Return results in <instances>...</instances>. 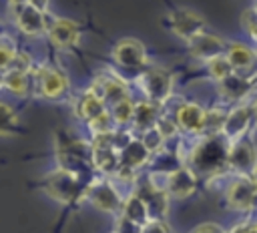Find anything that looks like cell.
<instances>
[{
    "mask_svg": "<svg viewBox=\"0 0 257 233\" xmlns=\"http://www.w3.org/2000/svg\"><path fill=\"white\" fill-rule=\"evenodd\" d=\"M90 90L94 94H98L104 102L108 104H114L122 98L128 96V90H126V82L116 76V74H108V76H98L94 78V82L90 84Z\"/></svg>",
    "mask_w": 257,
    "mask_h": 233,
    "instance_id": "14",
    "label": "cell"
},
{
    "mask_svg": "<svg viewBox=\"0 0 257 233\" xmlns=\"http://www.w3.org/2000/svg\"><path fill=\"white\" fill-rule=\"evenodd\" d=\"M120 215H124L128 221H133L141 231H143V225L151 219V215H149V207H147V203L139 197V195H131L128 199H124V203H122V209H120Z\"/></svg>",
    "mask_w": 257,
    "mask_h": 233,
    "instance_id": "22",
    "label": "cell"
},
{
    "mask_svg": "<svg viewBox=\"0 0 257 233\" xmlns=\"http://www.w3.org/2000/svg\"><path fill=\"white\" fill-rule=\"evenodd\" d=\"M14 22L28 36H40L48 28L46 18H44V10H40L38 6L30 4V2L14 6Z\"/></svg>",
    "mask_w": 257,
    "mask_h": 233,
    "instance_id": "8",
    "label": "cell"
},
{
    "mask_svg": "<svg viewBox=\"0 0 257 233\" xmlns=\"http://www.w3.org/2000/svg\"><path fill=\"white\" fill-rule=\"evenodd\" d=\"M74 110H76V117H78V119H84V121L88 123L90 119L98 117V114L104 112L106 108H104V100L88 88V90H86L84 94H80V98L76 100Z\"/></svg>",
    "mask_w": 257,
    "mask_h": 233,
    "instance_id": "21",
    "label": "cell"
},
{
    "mask_svg": "<svg viewBox=\"0 0 257 233\" xmlns=\"http://www.w3.org/2000/svg\"><path fill=\"white\" fill-rule=\"evenodd\" d=\"M36 78H38V84H40V92L46 98H56L68 88V78L52 66H42L38 70Z\"/></svg>",
    "mask_w": 257,
    "mask_h": 233,
    "instance_id": "16",
    "label": "cell"
},
{
    "mask_svg": "<svg viewBox=\"0 0 257 233\" xmlns=\"http://www.w3.org/2000/svg\"><path fill=\"white\" fill-rule=\"evenodd\" d=\"M193 231L195 233H219V231H223V227L217 225V223H213V221H205V223L197 225Z\"/></svg>",
    "mask_w": 257,
    "mask_h": 233,
    "instance_id": "33",
    "label": "cell"
},
{
    "mask_svg": "<svg viewBox=\"0 0 257 233\" xmlns=\"http://www.w3.org/2000/svg\"><path fill=\"white\" fill-rule=\"evenodd\" d=\"M84 199H88L90 205H94L104 213H118L124 203V199L108 179H92L86 185Z\"/></svg>",
    "mask_w": 257,
    "mask_h": 233,
    "instance_id": "6",
    "label": "cell"
},
{
    "mask_svg": "<svg viewBox=\"0 0 257 233\" xmlns=\"http://www.w3.org/2000/svg\"><path fill=\"white\" fill-rule=\"evenodd\" d=\"M253 8H255V10H257V2H255V6H253Z\"/></svg>",
    "mask_w": 257,
    "mask_h": 233,
    "instance_id": "39",
    "label": "cell"
},
{
    "mask_svg": "<svg viewBox=\"0 0 257 233\" xmlns=\"http://www.w3.org/2000/svg\"><path fill=\"white\" fill-rule=\"evenodd\" d=\"M241 26L245 28V32H247L253 40H257V10H255V8L243 12V16H241Z\"/></svg>",
    "mask_w": 257,
    "mask_h": 233,
    "instance_id": "30",
    "label": "cell"
},
{
    "mask_svg": "<svg viewBox=\"0 0 257 233\" xmlns=\"http://www.w3.org/2000/svg\"><path fill=\"white\" fill-rule=\"evenodd\" d=\"M2 86H4V70L0 68V88H2Z\"/></svg>",
    "mask_w": 257,
    "mask_h": 233,
    "instance_id": "37",
    "label": "cell"
},
{
    "mask_svg": "<svg viewBox=\"0 0 257 233\" xmlns=\"http://www.w3.org/2000/svg\"><path fill=\"white\" fill-rule=\"evenodd\" d=\"M141 141H143V145L153 153V155H157V153H161L163 151V145H165V135L159 131V127L155 125V127H151V129H145L143 131V135H141Z\"/></svg>",
    "mask_w": 257,
    "mask_h": 233,
    "instance_id": "27",
    "label": "cell"
},
{
    "mask_svg": "<svg viewBox=\"0 0 257 233\" xmlns=\"http://www.w3.org/2000/svg\"><path fill=\"white\" fill-rule=\"evenodd\" d=\"M229 145L231 141L223 133L203 135L201 141L193 145L185 165H189L197 173V177H207V179L223 177L225 171L229 169L227 165Z\"/></svg>",
    "mask_w": 257,
    "mask_h": 233,
    "instance_id": "1",
    "label": "cell"
},
{
    "mask_svg": "<svg viewBox=\"0 0 257 233\" xmlns=\"http://www.w3.org/2000/svg\"><path fill=\"white\" fill-rule=\"evenodd\" d=\"M118 153H120V163L133 167V169H141L143 165H147V163L151 161V155H153V153L143 145L141 139H131Z\"/></svg>",
    "mask_w": 257,
    "mask_h": 233,
    "instance_id": "18",
    "label": "cell"
},
{
    "mask_svg": "<svg viewBox=\"0 0 257 233\" xmlns=\"http://www.w3.org/2000/svg\"><path fill=\"white\" fill-rule=\"evenodd\" d=\"M18 131V117L12 110V106L0 102V137L14 135Z\"/></svg>",
    "mask_w": 257,
    "mask_h": 233,
    "instance_id": "26",
    "label": "cell"
},
{
    "mask_svg": "<svg viewBox=\"0 0 257 233\" xmlns=\"http://www.w3.org/2000/svg\"><path fill=\"white\" fill-rule=\"evenodd\" d=\"M225 54H227L233 70H237V72L249 70L255 64V60H257V52L253 48H249L247 44H243V42H231V44H227Z\"/></svg>",
    "mask_w": 257,
    "mask_h": 233,
    "instance_id": "17",
    "label": "cell"
},
{
    "mask_svg": "<svg viewBox=\"0 0 257 233\" xmlns=\"http://www.w3.org/2000/svg\"><path fill=\"white\" fill-rule=\"evenodd\" d=\"M24 2H30V0H10L12 6H16V4H24Z\"/></svg>",
    "mask_w": 257,
    "mask_h": 233,
    "instance_id": "36",
    "label": "cell"
},
{
    "mask_svg": "<svg viewBox=\"0 0 257 233\" xmlns=\"http://www.w3.org/2000/svg\"><path fill=\"white\" fill-rule=\"evenodd\" d=\"M112 125H116V123H114V119H112V112H108V110H104V112H100L98 117H94V119L88 121V127H90V131H92V135L110 133V131H114Z\"/></svg>",
    "mask_w": 257,
    "mask_h": 233,
    "instance_id": "29",
    "label": "cell"
},
{
    "mask_svg": "<svg viewBox=\"0 0 257 233\" xmlns=\"http://www.w3.org/2000/svg\"><path fill=\"white\" fill-rule=\"evenodd\" d=\"M167 24H169L171 32L177 34V36L183 38V40H191L193 36L205 32V26H207L205 20H203L197 12L187 10V8H179V10L171 12Z\"/></svg>",
    "mask_w": 257,
    "mask_h": 233,
    "instance_id": "7",
    "label": "cell"
},
{
    "mask_svg": "<svg viewBox=\"0 0 257 233\" xmlns=\"http://www.w3.org/2000/svg\"><path fill=\"white\" fill-rule=\"evenodd\" d=\"M225 119H227V112H223L221 108H213V110H207L203 135H217V133H223V127H225Z\"/></svg>",
    "mask_w": 257,
    "mask_h": 233,
    "instance_id": "28",
    "label": "cell"
},
{
    "mask_svg": "<svg viewBox=\"0 0 257 233\" xmlns=\"http://www.w3.org/2000/svg\"><path fill=\"white\" fill-rule=\"evenodd\" d=\"M137 84L139 88L147 94L149 100H155L159 104H163L167 98H171V90H173V74L165 68H147L145 72H141L137 76Z\"/></svg>",
    "mask_w": 257,
    "mask_h": 233,
    "instance_id": "5",
    "label": "cell"
},
{
    "mask_svg": "<svg viewBox=\"0 0 257 233\" xmlns=\"http://www.w3.org/2000/svg\"><path fill=\"white\" fill-rule=\"evenodd\" d=\"M251 125H255V108L249 104H237L227 112L223 135L229 141H237L249 133Z\"/></svg>",
    "mask_w": 257,
    "mask_h": 233,
    "instance_id": "9",
    "label": "cell"
},
{
    "mask_svg": "<svg viewBox=\"0 0 257 233\" xmlns=\"http://www.w3.org/2000/svg\"><path fill=\"white\" fill-rule=\"evenodd\" d=\"M161 117V110H159V102L155 100H143V102H137L135 104V114H133V125L135 129H139L141 133L145 129H151L157 125Z\"/></svg>",
    "mask_w": 257,
    "mask_h": 233,
    "instance_id": "20",
    "label": "cell"
},
{
    "mask_svg": "<svg viewBox=\"0 0 257 233\" xmlns=\"http://www.w3.org/2000/svg\"><path fill=\"white\" fill-rule=\"evenodd\" d=\"M207 70H209V76L213 80L221 82L223 78H227L233 72V66H231L227 54H219V56H213L207 60Z\"/></svg>",
    "mask_w": 257,
    "mask_h": 233,
    "instance_id": "24",
    "label": "cell"
},
{
    "mask_svg": "<svg viewBox=\"0 0 257 233\" xmlns=\"http://www.w3.org/2000/svg\"><path fill=\"white\" fill-rule=\"evenodd\" d=\"M249 80L245 76H241V72L233 70L227 78H223L219 82V92L223 94V98L227 100H241L247 92H249Z\"/></svg>",
    "mask_w": 257,
    "mask_h": 233,
    "instance_id": "19",
    "label": "cell"
},
{
    "mask_svg": "<svg viewBox=\"0 0 257 233\" xmlns=\"http://www.w3.org/2000/svg\"><path fill=\"white\" fill-rule=\"evenodd\" d=\"M4 86L18 94V96H24L26 90H28V78H26V70H20V68H14V66H8L4 70Z\"/></svg>",
    "mask_w": 257,
    "mask_h": 233,
    "instance_id": "23",
    "label": "cell"
},
{
    "mask_svg": "<svg viewBox=\"0 0 257 233\" xmlns=\"http://www.w3.org/2000/svg\"><path fill=\"white\" fill-rule=\"evenodd\" d=\"M229 171L233 175H255L257 171V147L249 135L231 141L229 157H227Z\"/></svg>",
    "mask_w": 257,
    "mask_h": 233,
    "instance_id": "4",
    "label": "cell"
},
{
    "mask_svg": "<svg viewBox=\"0 0 257 233\" xmlns=\"http://www.w3.org/2000/svg\"><path fill=\"white\" fill-rule=\"evenodd\" d=\"M143 231H171V227L165 223V219H149L143 225Z\"/></svg>",
    "mask_w": 257,
    "mask_h": 233,
    "instance_id": "32",
    "label": "cell"
},
{
    "mask_svg": "<svg viewBox=\"0 0 257 233\" xmlns=\"http://www.w3.org/2000/svg\"><path fill=\"white\" fill-rule=\"evenodd\" d=\"M112 58L116 64L126 68H141L147 64V50L145 44L137 38H122L112 48Z\"/></svg>",
    "mask_w": 257,
    "mask_h": 233,
    "instance_id": "10",
    "label": "cell"
},
{
    "mask_svg": "<svg viewBox=\"0 0 257 233\" xmlns=\"http://www.w3.org/2000/svg\"><path fill=\"white\" fill-rule=\"evenodd\" d=\"M253 108H255V131H257V102L253 104Z\"/></svg>",
    "mask_w": 257,
    "mask_h": 233,
    "instance_id": "38",
    "label": "cell"
},
{
    "mask_svg": "<svg viewBox=\"0 0 257 233\" xmlns=\"http://www.w3.org/2000/svg\"><path fill=\"white\" fill-rule=\"evenodd\" d=\"M86 185H88L86 181H82L78 175H74V173H70V171L62 169V167H58L56 171H52V173H48L44 177L46 193L54 201H58L62 205H70L76 199L84 197Z\"/></svg>",
    "mask_w": 257,
    "mask_h": 233,
    "instance_id": "2",
    "label": "cell"
},
{
    "mask_svg": "<svg viewBox=\"0 0 257 233\" xmlns=\"http://www.w3.org/2000/svg\"><path fill=\"white\" fill-rule=\"evenodd\" d=\"M14 54H16V50H14L12 42H10V40H2V38H0V68H2V70H6V68L10 66V62H12Z\"/></svg>",
    "mask_w": 257,
    "mask_h": 233,
    "instance_id": "31",
    "label": "cell"
},
{
    "mask_svg": "<svg viewBox=\"0 0 257 233\" xmlns=\"http://www.w3.org/2000/svg\"><path fill=\"white\" fill-rule=\"evenodd\" d=\"M225 201L233 211H251L257 205L255 175H233L225 187Z\"/></svg>",
    "mask_w": 257,
    "mask_h": 233,
    "instance_id": "3",
    "label": "cell"
},
{
    "mask_svg": "<svg viewBox=\"0 0 257 233\" xmlns=\"http://www.w3.org/2000/svg\"><path fill=\"white\" fill-rule=\"evenodd\" d=\"M255 179H257V171H255Z\"/></svg>",
    "mask_w": 257,
    "mask_h": 233,
    "instance_id": "40",
    "label": "cell"
},
{
    "mask_svg": "<svg viewBox=\"0 0 257 233\" xmlns=\"http://www.w3.org/2000/svg\"><path fill=\"white\" fill-rule=\"evenodd\" d=\"M205 117H207V110L197 102H181L175 112L179 129L187 135H203Z\"/></svg>",
    "mask_w": 257,
    "mask_h": 233,
    "instance_id": "13",
    "label": "cell"
},
{
    "mask_svg": "<svg viewBox=\"0 0 257 233\" xmlns=\"http://www.w3.org/2000/svg\"><path fill=\"white\" fill-rule=\"evenodd\" d=\"M187 44H189V52L195 58L203 60V62H207L213 56L225 54V50H227L225 40L221 36H215V34L207 32V30L201 32V34H197V36H193L191 40H187Z\"/></svg>",
    "mask_w": 257,
    "mask_h": 233,
    "instance_id": "12",
    "label": "cell"
},
{
    "mask_svg": "<svg viewBox=\"0 0 257 233\" xmlns=\"http://www.w3.org/2000/svg\"><path fill=\"white\" fill-rule=\"evenodd\" d=\"M30 4H34V6H38L40 10H44V8L48 6V0H30Z\"/></svg>",
    "mask_w": 257,
    "mask_h": 233,
    "instance_id": "35",
    "label": "cell"
},
{
    "mask_svg": "<svg viewBox=\"0 0 257 233\" xmlns=\"http://www.w3.org/2000/svg\"><path fill=\"white\" fill-rule=\"evenodd\" d=\"M231 231H257V221H243V225H235Z\"/></svg>",
    "mask_w": 257,
    "mask_h": 233,
    "instance_id": "34",
    "label": "cell"
},
{
    "mask_svg": "<svg viewBox=\"0 0 257 233\" xmlns=\"http://www.w3.org/2000/svg\"><path fill=\"white\" fill-rule=\"evenodd\" d=\"M112 119H114V123L116 125H128V123H133V114H135V102L126 96V98H122V100H118V102H114L112 104Z\"/></svg>",
    "mask_w": 257,
    "mask_h": 233,
    "instance_id": "25",
    "label": "cell"
},
{
    "mask_svg": "<svg viewBox=\"0 0 257 233\" xmlns=\"http://www.w3.org/2000/svg\"><path fill=\"white\" fill-rule=\"evenodd\" d=\"M165 189L175 199L191 197L197 189V173L189 165H181L165 177Z\"/></svg>",
    "mask_w": 257,
    "mask_h": 233,
    "instance_id": "11",
    "label": "cell"
},
{
    "mask_svg": "<svg viewBox=\"0 0 257 233\" xmlns=\"http://www.w3.org/2000/svg\"><path fill=\"white\" fill-rule=\"evenodd\" d=\"M46 32L50 42L58 48H70L78 42V24L68 18H54Z\"/></svg>",
    "mask_w": 257,
    "mask_h": 233,
    "instance_id": "15",
    "label": "cell"
}]
</instances>
